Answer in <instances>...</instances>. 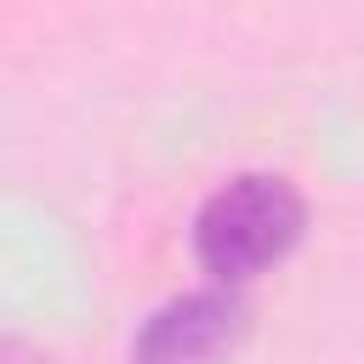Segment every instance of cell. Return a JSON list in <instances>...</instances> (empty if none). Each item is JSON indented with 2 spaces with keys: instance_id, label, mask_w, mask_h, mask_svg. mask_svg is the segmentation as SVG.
Wrapping results in <instances>:
<instances>
[{
  "instance_id": "cell-1",
  "label": "cell",
  "mask_w": 364,
  "mask_h": 364,
  "mask_svg": "<svg viewBox=\"0 0 364 364\" xmlns=\"http://www.w3.org/2000/svg\"><path fill=\"white\" fill-rule=\"evenodd\" d=\"M301 228H307V205L284 176H233L205 199L193 222V250L205 273H216L222 284H239L284 262Z\"/></svg>"
},
{
  "instance_id": "cell-2",
  "label": "cell",
  "mask_w": 364,
  "mask_h": 364,
  "mask_svg": "<svg viewBox=\"0 0 364 364\" xmlns=\"http://www.w3.org/2000/svg\"><path fill=\"white\" fill-rule=\"evenodd\" d=\"M233 330H239V307L216 290H199L148 318V330L136 336V358L142 364H205L233 341Z\"/></svg>"
}]
</instances>
